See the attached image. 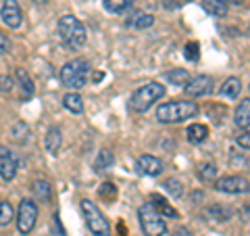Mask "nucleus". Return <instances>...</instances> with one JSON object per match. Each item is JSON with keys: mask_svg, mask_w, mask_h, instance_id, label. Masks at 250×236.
<instances>
[{"mask_svg": "<svg viewBox=\"0 0 250 236\" xmlns=\"http://www.w3.org/2000/svg\"><path fill=\"white\" fill-rule=\"evenodd\" d=\"M198 115V105L190 100H171L156 109V119L161 123H182Z\"/></svg>", "mask_w": 250, "mask_h": 236, "instance_id": "f257e3e1", "label": "nucleus"}, {"mask_svg": "<svg viewBox=\"0 0 250 236\" xmlns=\"http://www.w3.org/2000/svg\"><path fill=\"white\" fill-rule=\"evenodd\" d=\"M59 36H61V40L62 44L67 46V48H82V46L85 44V27H83V23L73 17V15H65V17H61L59 19Z\"/></svg>", "mask_w": 250, "mask_h": 236, "instance_id": "f03ea898", "label": "nucleus"}, {"mask_svg": "<svg viewBox=\"0 0 250 236\" xmlns=\"http://www.w3.org/2000/svg\"><path fill=\"white\" fill-rule=\"evenodd\" d=\"M163 96H165V86H163L161 82H150V84L142 86V88H138L134 94H131L129 109L134 113H144Z\"/></svg>", "mask_w": 250, "mask_h": 236, "instance_id": "7ed1b4c3", "label": "nucleus"}, {"mask_svg": "<svg viewBox=\"0 0 250 236\" xmlns=\"http://www.w3.org/2000/svg\"><path fill=\"white\" fill-rule=\"evenodd\" d=\"M88 75H90V63L85 59H73L62 65L61 69V82L62 86L71 90H80L88 82Z\"/></svg>", "mask_w": 250, "mask_h": 236, "instance_id": "20e7f679", "label": "nucleus"}, {"mask_svg": "<svg viewBox=\"0 0 250 236\" xmlns=\"http://www.w3.org/2000/svg\"><path fill=\"white\" fill-rule=\"evenodd\" d=\"M82 213H83V219L88 224L90 232L94 236H111V226H108L104 213L100 211L92 201H82Z\"/></svg>", "mask_w": 250, "mask_h": 236, "instance_id": "39448f33", "label": "nucleus"}, {"mask_svg": "<svg viewBox=\"0 0 250 236\" xmlns=\"http://www.w3.org/2000/svg\"><path fill=\"white\" fill-rule=\"evenodd\" d=\"M138 217H140V226H142L144 236H163L167 232L165 219L156 213L150 203H144V205L138 209Z\"/></svg>", "mask_w": 250, "mask_h": 236, "instance_id": "423d86ee", "label": "nucleus"}, {"mask_svg": "<svg viewBox=\"0 0 250 236\" xmlns=\"http://www.w3.org/2000/svg\"><path fill=\"white\" fill-rule=\"evenodd\" d=\"M38 219V205L31 199H23L17 209V228L21 234H29L36 228Z\"/></svg>", "mask_w": 250, "mask_h": 236, "instance_id": "0eeeda50", "label": "nucleus"}, {"mask_svg": "<svg viewBox=\"0 0 250 236\" xmlns=\"http://www.w3.org/2000/svg\"><path fill=\"white\" fill-rule=\"evenodd\" d=\"M215 188L219 192H225V194H240V192L248 190V180L242 178V176H225L221 180H217Z\"/></svg>", "mask_w": 250, "mask_h": 236, "instance_id": "6e6552de", "label": "nucleus"}, {"mask_svg": "<svg viewBox=\"0 0 250 236\" xmlns=\"http://www.w3.org/2000/svg\"><path fill=\"white\" fill-rule=\"evenodd\" d=\"M0 17H2V21L9 27L17 29L23 21V13H21V6H19L17 0H4L2 9H0Z\"/></svg>", "mask_w": 250, "mask_h": 236, "instance_id": "1a4fd4ad", "label": "nucleus"}, {"mask_svg": "<svg viewBox=\"0 0 250 236\" xmlns=\"http://www.w3.org/2000/svg\"><path fill=\"white\" fill-rule=\"evenodd\" d=\"M210 84H213V80H210L208 75H196V77H192V80H188L184 90L188 96H192V98L205 96V94L210 92Z\"/></svg>", "mask_w": 250, "mask_h": 236, "instance_id": "9d476101", "label": "nucleus"}, {"mask_svg": "<svg viewBox=\"0 0 250 236\" xmlns=\"http://www.w3.org/2000/svg\"><path fill=\"white\" fill-rule=\"evenodd\" d=\"M136 171L142 176H159L163 171V161L156 159L152 155H142L140 159H136Z\"/></svg>", "mask_w": 250, "mask_h": 236, "instance_id": "9b49d317", "label": "nucleus"}, {"mask_svg": "<svg viewBox=\"0 0 250 236\" xmlns=\"http://www.w3.org/2000/svg\"><path fill=\"white\" fill-rule=\"evenodd\" d=\"M15 176H17V159L6 146H0V178L9 182Z\"/></svg>", "mask_w": 250, "mask_h": 236, "instance_id": "f8f14e48", "label": "nucleus"}, {"mask_svg": "<svg viewBox=\"0 0 250 236\" xmlns=\"http://www.w3.org/2000/svg\"><path fill=\"white\" fill-rule=\"evenodd\" d=\"M150 201H152L150 205L154 207V211L161 217H177V211L169 205L167 199H163V196H159V194H150Z\"/></svg>", "mask_w": 250, "mask_h": 236, "instance_id": "ddd939ff", "label": "nucleus"}, {"mask_svg": "<svg viewBox=\"0 0 250 236\" xmlns=\"http://www.w3.org/2000/svg\"><path fill=\"white\" fill-rule=\"evenodd\" d=\"M62 107H65L69 113L80 115V113H83V98L77 92H69L62 96Z\"/></svg>", "mask_w": 250, "mask_h": 236, "instance_id": "4468645a", "label": "nucleus"}, {"mask_svg": "<svg viewBox=\"0 0 250 236\" xmlns=\"http://www.w3.org/2000/svg\"><path fill=\"white\" fill-rule=\"evenodd\" d=\"M233 121H236L238 128L248 130V123H250V100L248 98H244L242 105H238L236 115H233Z\"/></svg>", "mask_w": 250, "mask_h": 236, "instance_id": "2eb2a0df", "label": "nucleus"}, {"mask_svg": "<svg viewBox=\"0 0 250 236\" xmlns=\"http://www.w3.org/2000/svg\"><path fill=\"white\" fill-rule=\"evenodd\" d=\"M202 9H205L208 15H213V17H225L228 15V4H225V0H202Z\"/></svg>", "mask_w": 250, "mask_h": 236, "instance_id": "dca6fc26", "label": "nucleus"}, {"mask_svg": "<svg viewBox=\"0 0 250 236\" xmlns=\"http://www.w3.org/2000/svg\"><path fill=\"white\" fill-rule=\"evenodd\" d=\"M240 90H242V80H240V77H228V80L223 82L219 94L225 96V98H236L240 94Z\"/></svg>", "mask_w": 250, "mask_h": 236, "instance_id": "f3484780", "label": "nucleus"}, {"mask_svg": "<svg viewBox=\"0 0 250 236\" xmlns=\"http://www.w3.org/2000/svg\"><path fill=\"white\" fill-rule=\"evenodd\" d=\"M61 144H62L61 130L59 128H50L48 134H46V151H48L50 155H59Z\"/></svg>", "mask_w": 250, "mask_h": 236, "instance_id": "a211bd4d", "label": "nucleus"}, {"mask_svg": "<svg viewBox=\"0 0 250 236\" xmlns=\"http://www.w3.org/2000/svg\"><path fill=\"white\" fill-rule=\"evenodd\" d=\"M15 77H17V82H19V86H21V90L27 94V96H31L34 94V90H36V86H34V80H31V75L25 71V69H17L15 71Z\"/></svg>", "mask_w": 250, "mask_h": 236, "instance_id": "6ab92c4d", "label": "nucleus"}, {"mask_svg": "<svg viewBox=\"0 0 250 236\" xmlns=\"http://www.w3.org/2000/svg\"><path fill=\"white\" fill-rule=\"evenodd\" d=\"M207 136H208V128L207 125H202V123H192L190 128H188V140L194 142V144L202 142Z\"/></svg>", "mask_w": 250, "mask_h": 236, "instance_id": "aec40b11", "label": "nucleus"}, {"mask_svg": "<svg viewBox=\"0 0 250 236\" xmlns=\"http://www.w3.org/2000/svg\"><path fill=\"white\" fill-rule=\"evenodd\" d=\"M31 188H34V194H36L42 203H48V201H50V196H52V186L46 182V180H36Z\"/></svg>", "mask_w": 250, "mask_h": 236, "instance_id": "412c9836", "label": "nucleus"}, {"mask_svg": "<svg viewBox=\"0 0 250 236\" xmlns=\"http://www.w3.org/2000/svg\"><path fill=\"white\" fill-rule=\"evenodd\" d=\"M134 6V0H104V9L108 13H125Z\"/></svg>", "mask_w": 250, "mask_h": 236, "instance_id": "4be33fe9", "label": "nucleus"}, {"mask_svg": "<svg viewBox=\"0 0 250 236\" xmlns=\"http://www.w3.org/2000/svg\"><path fill=\"white\" fill-rule=\"evenodd\" d=\"M113 163H115V157H113L111 151H100L98 157H96V161H94V169H96V171H104V169L111 167Z\"/></svg>", "mask_w": 250, "mask_h": 236, "instance_id": "5701e85b", "label": "nucleus"}, {"mask_svg": "<svg viewBox=\"0 0 250 236\" xmlns=\"http://www.w3.org/2000/svg\"><path fill=\"white\" fill-rule=\"evenodd\" d=\"M165 77L175 86H186L188 80H190V73H188L186 69H173V71H167Z\"/></svg>", "mask_w": 250, "mask_h": 236, "instance_id": "b1692460", "label": "nucleus"}, {"mask_svg": "<svg viewBox=\"0 0 250 236\" xmlns=\"http://www.w3.org/2000/svg\"><path fill=\"white\" fill-rule=\"evenodd\" d=\"M15 217V209L9 201H0V226H9Z\"/></svg>", "mask_w": 250, "mask_h": 236, "instance_id": "393cba45", "label": "nucleus"}, {"mask_svg": "<svg viewBox=\"0 0 250 236\" xmlns=\"http://www.w3.org/2000/svg\"><path fill=\"white\" fill-rule=\"evenodd\" d=\"M27 136H29V128H27L25 121H17V123L13 125V138H15V142L23 144L27 140Z\"/></svg>", "mask_w": 250, "mask_h": 236, "instance_id": "a878e982", "label": "nucleus"}, {"mask_svg": "<svg viewBox=\"0 0 250 236\" xmlns=\"http://www.w3.org/2000/svg\"><path fill=\"white\" fill-rule=\"evenodd\" d=\"M163 186H165V190H167L171 196H175V199H179V196L184 194V186H182V182H179V180H175V178L165 180V182H163Z\"/></svg>", "mask_w": 250, "mask_h": 236, "instance_id": "bb28decb", "label": "nucleus"}, {"mask_svg": "<svg viewBox=\"0 0 250 236\" xmlns=\"http://www.w3.org/2000/svg\"><path fill=\"white\" fill-rule=\"evenodd\" d=\"M198 178L202 180V182H210V180L217 178V167L213 163H202L200 169H198Z\"/></svg>", "mask_w": 250, "mask_h": 236, "instance_id": "cd10ccee", "label": "nucleus"}, {"mask_svg": "<svg viewBox=\"0 0 250 236\" xmlns=\"http://www.w3.org/2000/svg\"><path fill=\"white\" fill-rule=\"evenodd\" d=\"M131 23H134L138 29H146V27L154 25V17H152V15H148V13H140V15H136Z\"/></svg>", "mask_w": 250, "mask_h": 236, "instance_id": "c85d7f7f", "label": "nucleus"}, {"mask_svg": "<svg viewBox=\"0 0 250 236\" xmlns=\"http://www.w3.org/2000/svg\"><path fill=\"white\" fill-rule=\"evenodd\" d=\"M100 196H103V199H106L108 203L111 201H115V196H117V186L113 184V182H104L103 186H100Z\"/></svg>", "mask_w": 250, "mask_h": 236, "instance_id": "c756f323", "label": "nucleus"}, {"mask_svg": "<svg viewBox=\"0 0 250 236\" xmlns=\"http://www.w3.org/2000/svg\"><path fill=\"white\" fill-rule=\"evenodd\" d=\"M184 52H186V59L188 61H198V57H200V46H198V42H188Z\"/></svg>", "mask_w": 250, "mask_h": 236, "instance_id": "7c9ffc66", "label": "nucleus"}, {"mask_svg": "<svg viewBox=\"0 0 250 236\" xmlns=\"http://www.w3.org/2000/svg\"><path fill=\"white\" fill-rule=\"evenodd\" d=\"M208 215H210V217H215V222H225L229 213H228V211H223L219 205H213V207L208 209Z\"/></svg>", "mask_w": 250, "mask_h": 236, "instance_id": "2f4dec72", "label": "nucleus"}, {"mask_svg": "<svg viewBox=\"0 0 250 236\" xmlns=\"http://www.w3.org/2000/svg\"><path fill=\"white\" fill-rule=\"evenodd\" d=\"M11 48V42H9V36H4V31H0V54H6Z\"/></svg>", "mask_w": 250, "mask_h": 236, "instance_id": "473e14b6", "label": "nucleus"}, {"mask_svg": "<svg viewBox=\"0 0 250 236\" xmlns=\"http://www.w3.org/2000/svg\"><path fill=\"white\" fill-rule=\"evenodd\" d=\"M236 140H238V144H240L242 148H244V151H248V146H250V140H248V130L242 132Z\"/></svg>", "mask_w": 250, "mask_h": 236, "instance_id": "72a5a7b5", "label": "nucleus"}, {"mask_svg": "<svg viewBox=\"0 0 250 236\" xmlns=\"http://www.w3.org/2000/svg\"><path fill=\"white\" fill-rule=\"evenodd\" d=\"M13 88V80H11V77L9 75H2V77H0V90H2V92H9Z\"/></svg>", "mask_w": 250, "mask_h": 236, "instance_id": "f704fd0d", "label": "nucleus"}, {"mask_svg": "<svg viewBox=\"0 0 250 236\" xmlns=\"http://www.w3.org/2000/svg\"><path fill=\"white\" fill-rule=\"evenodd\" d=\"M171 236H194L190 230H188V228H184V226H177L173 232H171Z\"/></svg>", "mask_w": 250, "mask_h": 236, "instance_id": "c9c22d12", "label": "nucleus"}, {"mask_svg": "<svg viewBox=\"0 0 250 236\" xmlns=\"http://www.w3.org/2000/svg\"><path fill=\"white\" fill-rule=\"evenodd\" d=\"M163 2H165L167 9H179L184 4V0H163Z\"/></svg>", "mask_w": 250, "mask_h": 236, "instance_id": "e433bc0d", "label": "nucleus"}, {"mask_svg": "<svg viewBox=\"0 0 250 236\" xmlns=\"http://www.w3.org/2000/svg\"><path fill=\"white\" fill-rule=\"evenodd\" d=\"M228 2H233V4H242L244 0H228Z\"/></svg>", "mask_w": 250, "mask_h": 236, "instance_id": "4c0bfd02", "label": "nucleus"}, {"mask_svg": "<svg viewBox=\"0 0 250 236\" xmlns=\"http://www.w3.org/2000/svg\"><path fill=\"white\" fill-rule=\"evenodd\" d=\"M34 2H38V4H44V2H46V0H34Z\"/></svg>", "mask_w": 250, "mask_h": 236, "instance_id": "58836bf2", "label": "nucleus"}, {"mask_svg": "<svg viewBox=\"0 0 250 236\" xmlns=\"http://www.w3.org/2000/svg\"><path fill=\"white\" fill-rule=\"evenodd\" d=\"M184 2H188V0H184Z\"/></svg>", "mask_w": 250, "mask_h": 236, "instance_id": "ea45409f", "label": "nucleus"}]
</instances>
